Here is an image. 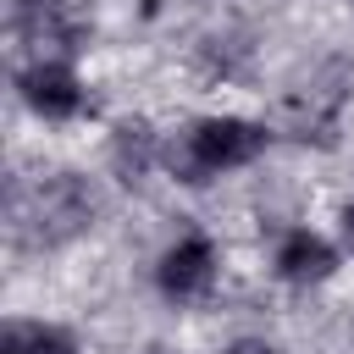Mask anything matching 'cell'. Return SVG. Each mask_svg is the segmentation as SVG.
I'll return each instance as SVG.
<instances>
[{
  "instance_id": "6",
  "label": "cell",
  "mask_w": 354,
  "mask_h": 354,
  "mask_svg": "<svg viewBox=\"0 0 354 354\" xmlns=\"http://www.w3.org/2000/svg\"><path fill=\"white\" fill-rule=\"evenodd\" d=\"M17 33L28 39V44H66L72 39V28H66V17H61V0H22L17 6Z\"/></svg>"
},
{
  "instance_id": "7",
  "label": "cell",
  "mask_w": 354,
  "mask_h": 354,
  "mask_svg": "<svg viewBox=\"0 0 354 354\" xmlns=\"http://www.w3.org/2000/svg\"><path fill=\"white\" fill-rule=\"evenodd\" d=\"M0 354H77V343L61 326H33V321H11L0 337Z\"/></svg>"
},
{
  "instance_id": "10",
  "label": "cell",
  "mask_w": 354,
  "mask_h": 354,
  "mask_svg": "<svg viewBox=\"0 0 354 354\" xmlns=\"http://www.w3.org/2000/svg\"><path fill=\"white\" fill-rule=\"evenodd\" d=\"M343 232H348V243H354V205L343 210Z\"/></svg>"
},
{
  "instance_id": "11",
  "label": "cell",
  "mask_w": 354,
  "mask_h": 354,
  "mask_svg": "<svg viewBox=\"0 0 354 354\" xmlns=\"http://www.w3.org/2000/svg\"><path fill=\"white\" fill-rule=\"evenodd\" d=\"M149 354H160V348H149Z\"/></svg>"
},
{
  "instance_id": "1",
  "label": "cell",
  "mask_w": 354,
  "mask_h": 354,
  "mask_svg": "<svg viewBox=\"0 0 354 354\" xmlns=\"http://www.w3.org/2000/svg\"><path fill=\"white\" fill-rule=\"evenodd\" d=\"M88 216H94V199L83 194V183L72 171H55L39 183H11V194H6V221L22 249L66 243L72 232L88 227Z\"/></svg>"
},
{
  "instance_id": "9",
  "label": "cell",
  "mask_w": 354,
  "mask_h": 354,
  "mask_svg": "<svg viewBox=\"0 0 354 354\" xmlns=\"http://www.w3.org/2000/svg\"><path fill=\"white\" fill-rule=\"evenodd\" d=\"M227 354H277V348H271V343H254V337H243V343H232Z\"/></svg>"
},
{
  "instance_id": "5",
  "label": "cell",
  "mask_w": 354,
  "mask_h": 354,
  "mask_svg": "<svg viewBox=\"0 0 354 354\" xmlns=\"http://www.w3.org/2000/svg\"><path fill=\"white\" fill-rule=\"evenodd\" d=\"M277 266H282L288 282H321V277L337 266V254H332V243H321L315 232H293V238L282 243Z\"/></svg>"
},
{
  "instance_id": "3",
  "label": "cell",
  "mask_w": 354,
  "mask_h": 354,
  "mask_svg": "<svg viewBox=\"0 0 354 354\" xmlns=\"http://www.w3.org/2000/svg\"><path fill=\"white\" fill-rule=\"evenodd\" d=\"M22 94H28V105L44 111V116H72V111L83 105V88H77V77H72L61 61L28 66V72H22Z\"/></svg>"
},
{
  "instance_id": "4",
  "label": "cell",
  "mask_w": 354,
  "mask_h": 354,
  "mask_svg": "<svg viewBox=\"0 0 354 354\" xmlns=\"http://www.w3.org/2000/svg\"><path fill=\"white\" fill-rule=\"evenodd\" d=\"M210 243L205 238H183L177 249H166V260H160V288L171 293V299H194V293H205L210 288Z\"/></svg>"
},
{
  "instance_id": "8",
  "label": "cell",
  "mask_w": 354,
  "mask_h": 354,
  "mask_svg": "<svg viewBox=\"0 0 354 354\" xmlns=\"http://www.w3.org/2000/svg\"><path fill=\"white\" fill-rule=\"evenodd\" d=\"M111 160H116V171L127 183H138L144 166H149V127L144 122H122L116 127V144H111Z\"/></svg>"
},
{
  "instance_id": "2",
  "label": "cell",
  "mask_w": 354,
  "mask_h": 354,
  "mask_svg": "<svg viewBox=\"0 0 354 354\" xmlns=\"http://www.w3.org/2000/svg\"><path fill=\"white\" fill-rule=\"evenodd\" d=\"M266 144L260 127L238 122V116H210L194 127V171H221V166H243L254 160Z\"/></svg>"
}]
</instances>
